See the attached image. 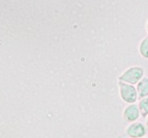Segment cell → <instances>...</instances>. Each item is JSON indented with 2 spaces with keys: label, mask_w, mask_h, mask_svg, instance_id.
Listing matches in <instances>:
<instances>
[{
  "label": "cell",
  "mask_w": 148,
  "mask_h": 138,
  "mask_svg": "<svg viewBox=\"0 0 148 138\" xmlns=\"http://www.w3.org/2000/svg\"><path fill=\"white\" fill-rule=\"evenodd\" d=\"M144 70L142 67H132L128 68L125 72L120 76V79L122 81H125L128 84L134 85L137 84L141 79L143 78Z\"/></svg>",
  "instance_id": "cell-1"
},
{
  "label": "cell",
  "mask_w": 148,
  "mask_h": 138,
  "mask_svg": "<svg viewBox=\"0 0 148 138\" xmlns=\"http://www.w3.org/2000/svg\"><path fill=\"white\" fill-rule=\"evenodd\" d=\"M120 93L121 97L125 102L128 103H134L138 99V92L135 89V87L131 84H123L120 83Z\"/></svg>",
  "instance_id": "cell-2"
},
{
  "label": "cell",
  "mask_w": 148,
  "mask_h": 138,
  "mask_svg": "<svg viewBox=\"0 0 148 138\" xmlns=\"http://www.w3.org/2000/svg\"><path fill=\"white\" fill-rule=\"evenodd\" d=\"M126 133L130 137L134 138H140L143 137L147 133V129L142 123H135L128 127L126 130Z\"/></svg>",
  "instance_id": "cell-3"
},
{
  "label": "cell",
  "mask_w": 148,
  "mask_h": 138,
  "mask_svg": "<svg viewBox=\"0 0 148 138\" xmlns=\"http://www.w3.org/2000/svg\"><path fill=\"white\" fill-rule=\"evenodd\" d=\"M140 116V109L139 106L136 104H131L130 106H127L124 111V118L130 122L136 121L137 118Z\"/></svg>",
  "instance_id": "cell-4"
},
{
  "label": "cell",
  "mask_w": 148,
  "mask_h": 138,
  "mask_svg": "<svg viewBox=\"0 0 148 138\" xmlns=\"http://www.w3.org/2000/svg\"><path fill=\"white\" fill-rule=\"evenodd\" d=\"M137 92H138V97L140 99L145 98V97L148 96V78L147 77H143V78L138 83Z\"/></svg>",
  "instance_id": "cell-5"
},
{
  "label": "cell",
  "mask_w": 148,
  "mask_h": 138,
  "mask_svg": "<svg viewBox=\"0 0 148 138\" xmlns=\"http://www.w3.org/2000/svg\"><path fill=\"white\" fill-rule=\"evenodd\" d=\"M139 109H140V114L146 118L148 116V96L145 98H142L139 102Z\"/></svg>",
  "instance_id": "cell-6"
},
{
  "label": "cell",
  "mask_w": 148,
  "mask_h": 138,
  "mask_svg": "<svg viewBox=\"0 0 148 138\" xmlns=\"http://www.w3.org/2000/svg\"><path fill=\"white\" fill-rule=\"evenodd\" d=\"M140 53L144 58H148V36L145 37L140 45Z\"/></svg>",
  "instance_id": "cell-7"
},
{
  "label": "cell",
  "mask_w": 148,
  "mask_h": 138,
  "mask_svg": "<svg viewBox=\"0 0 148 138\" xmlns=\"http://www.w3.org/2000/svg\"><path fill=\"white\" fill-rule=\"evenodd\" d=\"M146 124H147V126H148V116H147V120H146Z\"/></svg>",
  "instance_id": "cell-8"
},
{
  "label": "cell",
  "mask_w": 148,
  "mask_h": 138,
  "mask_svg": "<svg viewBox=\"0 0 148 138\" xmlns=\"http://www.w3.org/2000/svg\"><path fill=\"white\" fill-rule=\"evenodd\" d=\"M147 31H148V24H147Z\"/></svg>",
  "instance_id": "cell-9"
},
{
  "label": "cell",
  "mask_w": 148,
  "mask_h": 138,
  "mask_svg": "<svg viewBox=\"0 0 148 138\" xmlns=\"http://www.w3.org/2000/svg\"><path fill=\"white\" fill-rule=\"evenodd\" d=\"M140 138H144V137H140Z\"/></svg>",
  "instance_id": "cell-10"
}]
</instances>
